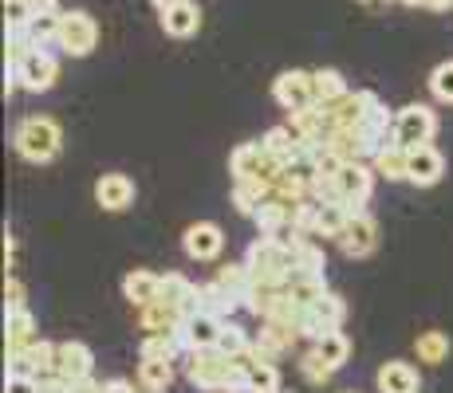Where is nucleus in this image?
<instances>
[{"label":"nucleus","mask_w":453,"mask_h":393,"mask_svg":"<svg viewBox=\"0 0 453 393\" xmlns=\"http://www.w3.org/2000/svg\"><path fill=\"white\" fill-rule=\"evenodd\" d=\"M217 351H221V354H229V358H249V354H252V338H249V330H245V327H237V322H229V319H225L221 338H217Z\"/></svg>","instance_id":"nucleus-38"},{"label":"nucleus","mask_w":453,"mask_h":393,"mask_svg":"<svg viewBox=\"0 0 453 393\" xmlns=\"http://www.w3.org/2000/svg\"><path fill=\"white\" fill-rule=\"evenodd\" d=\"M300 374H303V382H308V386H327V382L335 378V370H331V366L316 351H308L300 358Z\"/></svg>","instance_id":"nucleus-41"},{"label":"nucleus","mask_w":453,"mask_h":393,"mask_svg":"<svg viewBox=\"0 0 453 393\" xmlns=\"http://www.w3.org/2000/svg\"><path fill=\"white\" fill-rule=\"evenodd\" d=\"M56 370V343L36 338L24 351H4V378H48Z\"/></svg>","instance_id":"nucleus-6"},{"label":"nucleus","mask_w":453,"mask_h":393,"mask_svg":"<svg viewBox=\"0 0 453 393\" xmlns=\"http://www.w3.org/2000/svg\"><path fill=\"white\" fill-rule=\"evenodd\" d=\"M446 178V157H441L438 146H414V150H406V181L418 189H430L438 185V181Z\"/></svg>","instance_id":"nucleus-14"},{"label":"nucleus","mask_w":453,"mask_h":393,"mask_svg":"<svg viewBox=\"0 0 453 393\" xmlns=\"http://www.w3.org/2000/svg\"><path fill=\"white\" fill-rule=\"evenodd\" d=\"M316 75V102L319 107H331V102H339L343 94H351V87H347V79L335 72V67H319Z\"/></svg>","instance_id":"nucleus-36"},{"label":"nucleus","mask_w":453,"mask_h":393,"mask_svg":"<svg viewBox=\"0 0 453 393\" xmlns=\"http://www.w3.org/2000/svg\"><path fill=\"white\" fill-rule=\"evenodd\" d=\"M138 327H142V335H178L181 327H186V319H181L178 307H170V303H150V307L138 311Z\"/></svg>","instance_id":"nucleus-21"},{"label":"nucleus","mask_w":453,"mask_h":393,"mask_svg":"<svg viewBox=\"0 0 453 393\" xmlns=\"http://www.w3.org/2000/svg\"><path fill=\"white\" fill-rule=\"evenodd\" d=\"M245 268L257 287H273L284 291L288 279L296 276V252L288 236H257L245 252Z\"/></svg>","instance_id":"nucleus-1"},{"label":"nucleus","mask_w":453,"mask_h":393,"mask_svg":"<svg viewBox=\"0 0 453 393\" xmlns=\"http://www.w3.org/2000/svg\"><path fill=\"white\" fill-rule=\"evenodd\" d=\"M311 351L324 358L331 370H343L347 358H351V338H347L343 330H327L324 338H316V343H311Z\"/></svg>","instance_id":"nucleus-31"},{"label":"nucleus","mask_w":453,"mask_h":393,"mask_svg":"<svg viewBox=\"0 0 453 393\" xmlns=\"http://www.w3.org/2000/svg\"><path fill=\"white\" fill-rule=\"evenodd\" d=\"M280 393H292V389H280Z\"/></svg>","instance_id":"nucleus-52"},{"label":"nucleus","mask_w":453,"mask_h":393,"mask_svg":"<svg viewBox=\"0 0 453 393\" xmlns=\"http://www.w3.org/2000/svg\"><path fill=\"white\" fill-rule=\"evenodd\" d=\"M221 327H225V319H217V314H209V311H197L194 319H186V351L189 354H197V351H217V338H221Z\"/></svg>","instance_id":"nucleus-18"},{"label":"nucleus","mask_w":453,"mask_h":393,"mask_svg":"<svg viewBox=\"0 0 453 393\" xmlns=\"http://www.w3.org/2000/svg\"><path fill=\"white\" fill-rule=\"evenodd\" d=\"M335 244H339V252H343L347 260H367L371 252L379 248V224H374L367 213H355Z\"/></svg>","instance_id":"nucleus-15"},{"label":"nucleus","mask_w":453,"mask_h":393,"mask_svg":"<svg viewBox=\"0 0 453 393\" xmlns=\"http://www.w3.org/2000/svg\"><path fill=\"white\" fill-rule=\"evenodd\" d=\"M134 197H138V189L127 173H103V178L95 181V200H99V208H107V213H123V208L134 205Z\"/></svg>","instance_id":"nucleus-17"},{"label":"nucleus","mask_w":453,"mask_h":393,"mask_svg":"<svg viewBox=\"0 0 453 393\" xmlns=\"http://www.w3.org/2000/svg\"><path fill=\"white\" fill-rule=\"evenodd\" d=\"M343 319H347V303H343V295H335V291H327L319 303H311V307H303V319H300V338H324L327 330H339L343 327Z\"/></svg>","instance_id":"nucleus-9"},{"label":"nucleus","mask_w":453,"mask_h":393,"mask_svg":"<svg viewBox=\"0 0 453 393\" xmlns=\"http://www.w3.org/2000/svg\"><path fill=\"white\" fill-rule=\"evenodd\" d=\"M40 12L36 0H4V32H24Z\"/></svg>","instance_id":"nucleus-40"},{"label":"nucleus","mask_w":453,"mask_h":393,"mask_svg":"<svg viewBox=\"0 0 453 393\" xmlns=\"http://www.w3.org/2000/svg\"><path fill=\"white\" fill-rule=\"evenodd\" d=\"M213 279L225 287V291L237 295L241 303H245V295L252 291V276H249V268H245V264H221V268H217V276H213Z\"/></svg>","instance_id":"nucleus-39"},{"label":"nucleus","mask_w":453,"mask_h":393,"mask_svg":"<svg viewBox=\"0 0 453 393\" xmlns=\"http://www.w3.org/2000/svg\"><path fill=\"white\" fill-rule=\"evenodd\" d=\"M229 173H233V181H265V185H276L284 165L268 154L265 142H241L229 154Z\"/></svg>","instance_id":"nucleus-4"},{"label":"nucleus","mask_w":453,"mask_h":393,"mask_svg":"<svg viewBox=\"0 0 453 393\" xmlns=\"http://www.w3.org/2000/svg\"><path fill=\"white\" fill-rule=\"evenodd\" d=\"M173 382V362L170 358H138V386L146 393H165Z\"/></svg>","instance_id":"nucleus-27"},{"label":"nucleus","mask_w":453,"mask_h":393,"mask_svg":"<svg viewBox=\"0 0 453 393\" xmlns=\"http://www.w3.org/2000/svg\"><path fill=\"white\" fill-rule=\"evenodd\" d=\"M202 283H194V279H186L181 272H165L162 276V303H170V307L181 311V319H194L197 311H202Z\"/></svg>","instance_id":"nucleus-16"},{"label":"nucleus","mask_w":453,"mask_h":393,"mask_svg":"<svg viewBox=\"0 0 453 393\" xmlns=\"http://www.w3.org/2000/svg\"><path fill=\"white\" fill-rule=\"evenodd\" d=\"M343 393H359V389H343Z\"/></svg>","instance_id":"nucleus-51"},{"label":"nucleus","mask_w":453,"mask_h":393,"mask_svg":"<svg viewBox=\"0 0 453 393\" xmlns=\"http://www.w3.org/2000/svg\"><path fill=\"white\" fill-rule=\"evenodd\" d=\"M36 4H40V8H56L59 0H36Z\"/></svg>","instance_id":"nucleus-49"},{"label":"nucleus","mask_w":453,"mask_h":393,"mask_svg":"<svg viewBox=\"0 0 453 393\" xmlns=\"http://www.w3.org/2000/svg\"><path fill=\"white\" fill-rule=\"evenodd\" d=\"M374 386L379 393H418V370L411 362H382L374 374Z\"/></svg>","instance_id":"nucleus-24"},{"label":"nucleus","mask_w":453,"mask_h":393,"mask_svg":"<svg viewBox=\"0 0 453 393\" xmlns=\"http://www.w3.org/2000/svg\"><path fill=\"white\" fill-rule=\"evenodd\" d=\"M367 4H374V0H367Z\"/></svg>","instance_id":"nucleus-53"},{"label":"nucleus","mask_w":453,"mask_h":393,"mask_svg":"<svg viewBox=\"0 0 453 393\" xmlns=\"http://www.w3.org/2000/svg\"><path fill=\"white\" fill-rule=\"evenodd\" d=\"M162 28H165V36H173V40L194 36V32L202 28V8H197L194 0H186V4H178V8H170V12H162Z\"/></svg>","instance_id":"nucleus-25"},{"label":"nucleus","mask_w":453,"mask_h":393,"mask_svg":"<svg viewBox=\"0 0 453 393\" xmlns=\"http://www.w3.org/2000/svg\"><path fill=\"white\" fill-rule=\"evenodd\" d=\"M430 91L438 102H449L453 107V59H446V64H438L430 72Z\"/></svg>","instance_id":"nucleus-42"},{"label":"nucleus","mask_w":453,"mask_h":393,"mask_svg":"<svg viewBox=\"0 0 453 393\" xmlns=\"http://www.w3.org/2000/svg\"><path fill=\"white\" fill-rule=\"evenodd\" d=\"M268 197H273V185H265V181H233V205L241 216H252Z\"/></svg>","instance_id":"nucleus-33"},{"label":"nucleus","mask_w":453,"mask_h":393,"mask_svg":"<svg viewBox=\"0 0 453 393\" xmlns=\"http://www.w3.org/2000/svg\"><path fill=\"white\" fill-rule=\"evenodd\" d=\"M51 374H59L64 382H87L95 374V354H91V346L80 343V338H64V343H56V370Z\"/></svg>","instance_id":"nucleus-13"},{"label":"nucleus","mask_w":453,"mask_h":393,"mask_svg":"<svg viewBox=\"0 0 453 393\" xmlns=\"http://www.w3.org/2000/svg\"><path fill=\"white\" fill-rule=\"evenodd\" d=\"M414 354H418V362H426V366H441L449 358V335L446 330H422L414 343Z\"/></svg>","instance_id":"nucleus-34"},{"label":"nucleus","mask_w":453,"mask_h":393,"mask_svg":"<svg viewBox=\"0 0 453 393\" xmlns=\"http://www.w3.org/2000/svg\"><path fill=\"white\" fill-rule=\"evenodd\" d=\"M4 393H40L36 378H4Z\"/></svg>","instance_id":"nucleus-44"},{"label":"nucleus","mask_w":453,"mask_h":393,"mask_svg":"<svg viewBox=\"0 0 453 393\" xmlns=\"http://www.w3.org/2000/svg\"><path fill=\"white\" fill-rule=\"evenodd\" d=\"M403 4H422V0H403Z\"/></svg>","instance_id":"nucleus-50"},{"label":"nucleus","mask_w":453,"mask_h":393,"mask_svg":"<svg viewBox=\"0 0 453 393\" xmlns=\"http://www.w3.org/2000/svg\"><path fill=\"white\" fill-rule=\"evenodd\" d=\"M12 146H16V154H20L24 162L48 165V162H56L59 157V150H64V130H59L56 118L32 115V118H24L20 126L12 130Z\"/></svg>","instance_id":"nucleus-3"},{"label":"nucleus","mask_w":453,"mask_h":393,"mask_svg":"<svg viewBox=\"0 0 453 393\" xmlns=\"http://www.w3.org/2000/svg\"><path fill=\"white\" fill-rule=\"evenodd\" d=\"M374 178L379 173L371 170V162H343V170L335 173V185H339V200L351 205L355 213H363V205L374 193Z\"/></svg>","instance_id":"nucleus-10"},{"label":"nucleus","mask_w":453,"mask_h":393,"mask_svg":"<svg viewBox=\"0 0 453 393\" xmlns=\"http://www.w3.org/2000/svg\"><path fill=\"white\" fill-rule=\"evenodd\" d=\"M16 307H24V287L16 276H8L4 279V311H16Z\"/></svg>","instance_id":"nucleus-43"},{"label":"nucleus","mask_w":453,"mask_h":393,"mask_svg":"<svg viewBox=\"0 0 453 393\" xmlns=\"http://www.w3.org/2000/svg\"><path fill=\"white\" fill-rule=\"evenodd\" d=\"M249 358H229L221 351H197L186 362V382L202 393H245Z\"/></svg>","instance_id":"nucleus-2"},{"label":"nucleus","mask_w":453,"mask_h":393,"mask_svg":"<svg viewBox=\"0 0 453 393\" xmlns=\"http://www.w3.org/2000/svg\"><path fill=\"white\" fill-rule=\"evenodd\" d=\"M181 248H186V256L197 260V264H213V260H221V252H225L221 224H213V221L189 224L186 236H181Z\"/></svg>","instance_id":"nucleus-12"},{"label":"nucleus","mask_w":453,"mask_h":393,"mask_svg":"<svg viewBox=\"0 0 453 393\" xmlns=\"http://www.w3.org/2000/svg\"><path fill=\"white\" fill-rule=\"evenodd\" d=\"M296 330L288 327H276V322H260V335L252 338V358H265V362H276L284 351H292L296 343Z\"/></svg>","instance_id":"nucleus-20"},{"label":"nucleus","mask_w":453,"mask_h":393,"mask_svg":"<svg viewBox=\"0 0 453 393\" xmlns=\"http://www.w3.org/2000/svg\"><path fill=\"white\" fill-rule=\"evenodd\" d=\"M56 79H59V59L51 56L48 48H36L20 67H16V83H20L24 91H32V94L51 91Z\"/></svg>","instance_id":"nucleus-11"},{"label":"nucleus","mask_w":453,"mask_h":393,"mask_svg":"<svg viewBox=\"0 0 453 393\" xmlns=\"http://www.w3.org/2000/svg\"><path fill=\"white\" fill-rule=\"evenodd\" d=\"M292 208L296 205H284V200L268 197L265 205L252 213V224H257L260 236H288L292 232Z\"/></svg>","instance_id":"nucleus-22"},{"label":"nucleus","mask_w":453,"mask_h":393,"mask_svg":"<svg viewBox=\"0 0 453 393\" xmlns=\"http://www.w3.org/2000/svg\"><path fill=\"white\" fill-rule=\"evenodd\" d=\"M202 311H209V314H217V319H229L233 311L237 307H245V303L237 299V295L233 291H225L221 283H217V279H209V283H202Z\"/></svg>","instance_id":"nucleus-32"},{"label":"nucleus","mask_w":453,"mask_h":393,"mask_svg":"<svg viewBox=\"0 0 453 393\" xmlns=\"http://www.w3.org/2000/svg\"><path fill=\"white\" fill-rule=\"evenodd\" d=\"M72 393H103V382H95V378H87V382H75Z\"/></svg>","instance_id":"nucleus-46"},{"label":"nucleus","mask_w":453,"mask_h":393,"mask_svg":"<svg viewBox=\"0 0 453 393\" xmlns=\"http://www.w3.org/2000/svg\"><path fill=\"white\" fill-rule=\"evenodd\" d=\"M422 8H434V12H446V8H453V0H422Z\"/></svg>","instance_id":"nucleus-47"},{"label":"nucleus","mask_w":453,"mask_h":393,"mask_svg":"<svg viewBox=\"0 0 453 393\" xmlns=\"http://www.w3.org/2000/svg\"><path fill=\"white\" fill-rule=\"evenodd\" d=\"M95 43H99V24H95V16L83 12V8L64 12V32H59L56 48L64 51V56H72V59H83V56H91L95 51Z\"/></svg>","instance_id":"nucleus-8"},{"label":"nucleus","mask_w":453,"mask_h":393,"mask_svg":"<svg viewBox=\"0 0 453 393\" xmlns=\"http://www.w3.org/2000/svg\"><path fill=\"white\" fill-rule=\"evenodd\" d=\"M273 99H276V107L288 110V115L311 110V107H316V75L300 72V67L280 72V75H276V83H273Z\"/></svg>","instance_id":"nucleus-7"},{"label":"nucleus","mask_w":453,"mask_h":393,"mask_svg":"<svg viewBox=\"0 0 453 393\" xmlns=\"http://www.w3.org/2000/svg\"><path fill=\"white\" fill-rule=\"evenodd\" d=\"M260 142L268 146V154H273L280 165H288L292 157H300V154H303V142L292 134V126H288V122H284V126H273L265 138H260Z\"/></svg>","instance_id":"nucleus-30"},{"label":"nucleus","mask_w":453,"mask_h":393,"mask_svg":"<svg viewBox=\"0 0 453 393\" xmlns=\"http://www.w3.org/2000/svg\"><path fill=\"white\" fill-rule=\"evenodd\" d=\"M59 32H64V12L40 8V12L32 16V24L24 28V36L32 40V48H48V43H59Z\"/></svg>","instance_id":"nucleus-26"},{"label":"nucleus","mask_w":453,"mask_h":393,"mask_svg":"<svg viewBox=\"0 0 453 393\" xmlns=\"http://www.w3.org/2000/svg\"><path fill=\"white\" fill-rule=\"evenodd\" d=\"M158 12H170V8H178V4H186V0H150Z\"/></svg>","instance_id":"nucleus-48"},{"label":"nucleus","mask_w":453,"mask_h":393,"mask_svg":"<svg viewBox=\"0 0 453 393\" xmlns=\"http://www.w3.org/2000/svg\"><path fill=\"white\" fill-rule=\"evenodd\" d=\"M40 338L36 330V319H32L28 307H16V311H4V351H24Z\"/></svg>","instance_id":"nucleus-23"},{"label":"nucleus","mask_w":453,"mask_h":393,"mask_svg":"<svg viewBox=\"0 0 453 393\" xmlns=\"http://www.w3.org/2000/svg\"><path fill=\"white\" fill-rule=\"evenodd\" d=\"M371 170L387 181H406V150L398 142H390L387 150H379L371 157Z\"/></svg>","instance_id":"nucleus-35"},{"label":"nucleus","mask_w":453,"mask_h":393,"mask_svg":"<svg viewBox=\"0 0 453 393\" xmlns=\"http://www.w3.org/2000/svg\"><path fill=\"white\" fill-rule=\"evenodd\" d=\"M351 216H355V208H351V205H343V200L319 205V236H331V240H339Z\"/></svg>","instance_id":"nucleus-37"},{"label":"nucleus","mask_w":453,"mask_h":393,"mask_svg":"<svg viewBox=\"0 0 453 393\" xmlns=\"http://www.w3.org/2000/svg\"><path fill=\"white\" fill-rule=\"evenodd\" d=\"M103 393H134V386L123 378H115V382H103Z\"/></svg>","instance_id":"nucleus-45"},{"label":"nucleus","mask_w":453,"mask_h":393,"mask_svg":"<svg viewBox=\"0 0 453 393\" xmlns=\"http://www.w3.org/2000/svg\"><path fill=\"white\" fill-rule=\"evenodd\" d=\"M434 134H438V115H434L426 102H411V107L395 110V142L403 146V150L430 146Z\"/></svg>","instance_id":"nucleus-5"},{"label":"nucleus","mask_w":453,"mask_h":393,"mask_svg":"<svg viewBox=\"0 0 453 393\" xmlns=\"http://www.w3.org/2000/svg\"><path fill=\"white\" fill-rule=\"evenodd\" d=\"M123 295H127V303H130L134 311L150 307V303L162 299V276L134 268V272H127V279H123Z\"/></svg>","instance_id":"nucleus-19"},{"label":"nucleus","mask_w":453,"mask_h":393,"mask_svg":"<svg viewBox=\"0 0 453 393\" xmlns=\"http://www.w3.org/2000/svg\"><path fill=\"white\" fill-rule=\"evenodd\" d=\"M280 366L265 362V358L249 354V374H245V393H280Z\"/></svg>","instance_id":"nucleus-29"},{"label":"nucleus","mask_w":453,"mask_h":393,"mask_svg":"<svg viewBox=\"0 0 453 393\" xmlns=\"http://www.w3.org/2000/svg\"><path fill=\"white\" fill-rule=\"evenodd\" d=\"M327 291H331V287H327L324 276H303V272H296L288 279V287H284V295H288L296 307H311V303H319Z\"/></svg>","instance_id":"nucleus-28"}]
</instances>
